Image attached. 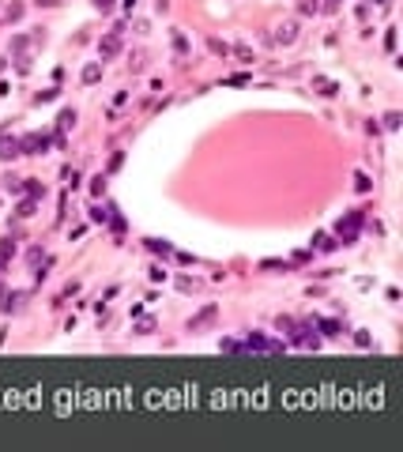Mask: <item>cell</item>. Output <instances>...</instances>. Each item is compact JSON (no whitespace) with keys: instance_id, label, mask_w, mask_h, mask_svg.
<instances>
[{"instance_id":"cell-12","label":"cell","mask_w":403,"mask_h":452,"mask_svg":"<svg viewBox=\"0 0 403 452\" xmlns=\"http://www.w3.org/2000/svg\"><path fill=\"white\" fill-rule=\"evenodd\" d=\"M19 215H23V219L34 215V200H23V204H19Z\"/></svg>"},{"instance_id":"cell-6","label":"cell","mask_w":403,"mask_h":452,"mask_svg":"<svg viewBox=\"0 0 403 452\" xmlns=\"http://www.w3.org/2000/svg\"><path fill=\"white\" fill-rule=\"evenodd\" d=\"M117 49H121V38H117V34H110V38L102 42V57H113Z\"/></svg>"},{"instance_id":"cell-9","label":"cell","mask_w":403,"mask_h":452,"mask_svg":"<svg viewBox=\"0 0 403 452\" xmlns=\"http://www.w3.org/2000/svg\"><path fill=\"white\" fill-rule=\"evenodd\" d=\"M12 253H15V242H12V237H8V242H0V264H4Z\"/></svg>"},{"instance_id":"cell-8","label":"cell","mask_w":403,"mask_h":452,"mask_svg":"<svg viewBox=\"0 0 403 452\" xmlns=\"http://www.w3.org/2000/svg\"><path fill=\"white\" fill-rule=\"evenodd\" d=\"M98 75H102V68H98V64H87V68H83V83H94Z\"/></svg>"},{"instance_id":"cell-7","label":"cell","mask_w":403,"mask_h":452,"mask_svg":"<svg viewBox=\"0 0 403 452\" xmlns=\"http://www.w3.org/2000/svg\"><path fill=\"white\" fill-rule=\"evenodd\" d=\"M72 124H75V113H72V110H64L61 117H57V128H61V132H68Z\"/></svg>"},{"instance_id":"cell-4","label":"cell","mask_w":403,"mask_h":452,"mask_svg":"<svg viewBox=\"0 0 403 452\" xmlns=\"http://www.w3.org/2000/svg\"><path fill=\"white\" fill-rule=\"evenodd\" d=\"M215 313H219V309H215V305H207V309H204V313H196V316H193V321H189V328H193V332H200V328H204V324H211V321H215Z\"/></svg>"},{"instance_id":"cell-11","label":"cell","mask_w":403,"mask_h":452,"mask_svg":"<svg viewBox=\"0 0 403 452\" xmlns=\"http://www.w3.org/2000/svg\"><path fill=\"white\" fill-rule=\"evenodd\" d=\"M316 91H320V94H335V83H328V79H316Z\"/></svg>"},{"instance_id":"cell-10","label":"cell","mask_w":403,"mask_h":452,"mask_svg":"<svg viewBox=\"0 0 403 452\" xmlns=\"http://www.w3.org/2000/svg\"><path fill=\"white\" fill-rule=\"evenodd\" d=\"M313 324H316V328H324L328 335H335V332H339V324H335V321H313Z\"/></svg>"},{"instance_id":"cell-1","label":"cell","mask_w":403,"mask_h":452,"mask_svg":"<svg viewBox=\"0 0 403 452\" xmlns=\"http://www.w3.org/2000/svg\"><path fill=\"white\" fill-rule=\"evenodd\" d=\"M358 226H362V215H358V211H351L347 223H339V237H343V245H351L354 237H358Z\"/></svg>"},{"instance_id":"cell-2","label":"cell","mask_w":403,"mask_h":452,"mask_svg":"<svg viewBox=\"0 0 403 452\" xmlns=\"http://www.w3.org/2000/svg\"><path fill=\"white\" fill-rule=\"evenodd\" d=\"M241 347H249V351H279L283 343H275V339H267V335H256V332H253Z\"/></svg>"},{"instance_id":"cell-5","label":"cell","mask_w":403,"mask_h":452,"mask_svg":"<svg viewBox=\"0 0 403 452\" xmlns=\"http://www.w3.org/2000/svg\"><path fill=\"white\" fill-rule=\"evenodd\" d=\"M294 38H298V23H283L279 31H275V42H283V45H290Z\"/></svg>"},{"instance_id":"cell-3","label":"cell","mask_w":403,"mask_h":452,"mask_svg":"<svg viewBox=\"0 0 403 452\" xmlns=\"http://www.w3.org/2000/svg\"><path fill=\"white\" fill-rule=\"evenodd\" d=\"M45 147H49V140H45V136H26V140H19V155H23V151H26V155H34V151H45Z\"/></svg>"},{"instance_id":"cell-13","label":"cell","mask_w":403,"mask_h":452,"mask_svg":"<svg viewBox=\"0 0 403 452\" xmlns=\"http://www.w3.org/2000/svg\"><path fill=\"white\" fill-rule=\"evenodd\" d=\"M151 249H155V253H162V256H170V245H166V242H151Z\"/></svg>"},{"instance_id":"cell-15","label":"cell","mask_w":403,"mask_h":452,"mask_svg":"<svg viewBox=\"0 0 403 452\" xmlns=\"http://www.w3.org/2000/svg\"><path fill=\"white\" fill-rule=\"evenodd\" d=\"M38 4H45V8H53V4H61V0H38Z\"/></svg>"},{"instance_id":"cell-14","label":"cell","mask_w":403,"mask_h":452,"mask_svg":"<svg viewBox=\"0 0 403 452\" xmlns=\"http://www.w3.org/2000/svg\"><path fill=\"white\" fill-rule=\"evenodd\" d=\"M94 8H98V12H110V8H113V0H94Z\"/></svg>"}]
</instances>
